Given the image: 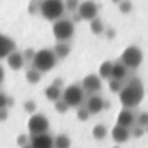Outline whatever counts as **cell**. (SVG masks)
<instances>
[{"instance_id": "obj_38", "label": "cell", "mask_w": 148, "mask_h": 148, "mask_svg": "<svg viewBox=\"0 0 148 148\" xmlns=\"http://www.w3.org/2000/svg\"><path fill=\"white\" fill-rule=\"evenodd\" d=\"M63 80H62L61 78H55L53 80V82H52V84L53 85H55V86H57V87H60L61 88L62 86H63Z\"/></svg>"}, {"instance_id": "obj_6", "label": "cell", "mask_w": 148, "mask_h": 148, "mask_svg": "<svg viewBox=\"0 0 148 148\" xmlns=\"http://www.w3.org/2000/svg\"><path fill=\"white\" fill-rule=\"evenodd\" d=\"M84 97L83 88L77 84L69 85L64 89L62 93V99L68 105L69 108H77L81 105Z\"/></svg>"}, {"instance_id": "obj_37", "label": "cell", "mask_w": 148, "mask_h": 148, "mask_svg": "<svg viewBox=\"0 0 148 148\" xmlns=\"http://www.w3.org/2000/svg\"><path fill=\"white\" fill-rule=\"evenodd\" d=\"M132 134H133V135L135 136V137H137V138L141 137V136L144 134V129H143V128H141V127H137L135 130H134V132Z\"/></svg>"}, {"instance_id": "obj_29", "label": "cell", "mask_w": 148, "mask_h": 148, "mask_svg": "<svg viewBox=\"0 0 148 148\" xmlns=\"http://www.w3.org/2000/svg\"><path fill=\"white\" fill-rule=\"evenodd\" d=\"M137 123L139 125V127L144 128L148 126V113L147 112H143L138 116Z\"/></svg>"}, {"instance_id": "obj_1", "label": "cell", "mask_w": 148, "mask_h": 148, "mask_svg": "<svg viewBox=\"0 0 148 148\" xmlns=\"http://www.w3.org/2000/svg\"><path fill=\"white\" fill-rule=\"evenodd\" d=\"M120 101L125 109H133L141 103L144 97V87L141 80L133 78L120 91Z\"/></svg>"}, {"instance_id": "obj_28", "label": "cell", "mask_w": 148, "mask_h": 148, "mask_svg": "<svg viewBox=\"0 0 148 148\" xmlns=\"http://www.w3.org/2000/svg\"><path fill=\"white\" fill-rule=\"evenodd\" d=\"M89 116H90V113L87 110V108H80L77 111V118H78L79 121H82V122L87 121Z\"/></svg>"}, {"instance_id": "obj_41", "label": "cell", "mask_w": 148, "mask_h": 148, "mask_svg": "<svg viewBox=\"0 0 148 148\" xmlns=\"http://www.w3.org/2000/svg\"><path fill=\"white\" fill-rule=\"evenodd\" d=\"M121 1H122V0H112V2L115 3V4H119Z\"/></svg>"}, {"instance_id": "obj_18", "label": "cell", "mask_w": 148, "mask_h": 148, "mask_svg": "<svg viewBox=\"0 0 148 148\" xmlns=\"http://www.w3.org/2000/svg\"><path fill=\"white\" fill-rule=\"evenodd\" d=\"M45 95L50 101H59L62 97V91L60 87H57L55 85L51 84L45 89Z\"/></svg>"}, {"instance_id": "obj_26", "label": "cell", "mask_w": 148, "mask_h": 148, "mask_svg": "<svg viewBox=\"0 0 148 148\" xmlns=\"http://www.w3.org/2000/svg\"><path fill=\"white\" fill-rule=\"evenodd\" d=\"M68 109H69L68 105L62 99H60L59 101H55V110L59 114H65L66 112L68 111Z\"/></svg>"}, {"instance_id": "obj_24", "label": "cell", "mask_w": 148, "mask_h": 148, "mask_svg": "<svg viewBox=\"0 0 148 148\" xmlns=\"http://www.w3.org/2000/svg\"><path fill=\"white\" fill-rule=\"evenodd\" d=\"M133 8V4L130 0H122L121 2L119 3V10L123 14H127L130 13Z\"/></svg>"}, {"instance_id": "obj_17", "label": "cell", "mask_w": 148, "mask_h": 148, "mask_svg": "<svg viewBox=\"0 0 148 148\" xmlns=\"http://www.w3.org/2000/svg\"><path fill=\"white\" fill-rule=\"evenodd\" d=\"M127 75V67L123 63H114L113 70H112V79L121 81Z\"/></svg>"}, {"instance_id": "obj_23", "label": "cell", "mask_w": 148, "mask_h": 148, "mask_svg": "<svg viewBox=\"0 0 148 148\" xmlns=\"http://www.w3.org/2000/svg\"><path fill=\"white\" fill-rule=\"evenodd\" d=\"M90 31L92 34L99 36L103 33L105 31V25L99 17H95L92 21H90Z\"/></svg>"}, {"instance_id": "obj_20", "label": "cell", "mask_w": 148, "mask_h": 148, "mask_svg": "<svg viewBox=\"0 0 148 148\" xmlns=\"http://www.w3.org/2000/svg\"><path fill=\"white\" fill-rule=\"evenodd\" d=\"M91 133H92V136L95 140L101 141V140H103L107 137L108 129L103 124H97V125H95V127H93Z\"/></svg>"}, {"instance_id": "obj_33", "label": "cell", "mask_w": 148, "mask_h": 148, "mask_svg": "<svg viewBox=\"0 0 148 148\" xmlns=\"http://www.w3.org/2000/svg\"><path fill=\"white\" fill-rule=\"evenodd\" d=\"M16 143L18 146H21V147H23V146H27V136L25 135V134H21V135H19L18 137H17L16 139Z\"/></svg>"}, {"instance_id": "obj_15", "label": "cell", "mask_w": 148, "mask_h": 148, "mask_svg": "<svg viewBox=\"0 0 148 148\" xmlns=\"http://www.w3.org/2000/svg\"><path fill=\"white\" fill-rule=\"evenodd\" d=\"M134 123V115L129 109H123L118 115L117 124L123 127L129 128Z\"/></svg>"}, {"instance_id": "obj_3", "label": "cell", "mask_w": 148, "mask_h": 148, "mask_svg": "<svg viewBox=\"0 0 148 148\" xmlns=\"http://www.w3.org/2000/svg\"><path fill=\"white\" fill-rule=\"evenodd\" d=\"M58 58L56 57L53 50L42 49L36 52L35 58L33 59V68L40 72H48L52 70L57 64Z\"/></svg>"}, {"instance_id": "obj_40", "label": "cell", "mask_w": 148, "mask_h": 148, "mask_svg": "<svg viewBox=\"0 0 148 148\" xmlns=\"http://www.w3.org/2000/svg\"><path fill=\"white\" fill-rule=\"evenodd\" d=\"M4 69L2 68V66L0 65V83L2 82L3 79H4Z\"/></svg>"}, {"instance_id": "obj_35", "label": "cell", "mask_w": 148, "mask_h": 148, "mask_svg": "<svg viewBox=\"0 0 148 148\" xmlns=\"http://www.w3.org/2000/svg\"><path fill=\"white\" fill-rule=\"evenodd\" d=\"M106 36H107L108 39H114L116 37V31L114 29H112V27H110V29H108L106 31Z\"/></svg>"}, {"instance_id": "obj_27", "label": "cell", "mask_w": 148, "mask_h": 148, "mask_svg": "<svg viewBox=\"0 0 148 148\" xmlns=\"http://www.w3.org/2000/svg\"><path fill=\"white\" fill-rule=\"evenodd\" d=\"M109 88L112 92H120L123 88L121 84V81L120 80H116V79H112L109 82Z\"/></svg>"}, {"instance_id": "obj_14", "label": "cell", "mask_w": 148, "mask_h": 148, "mask_svg": "<svg viewBox=\"0 0 148 148\" xmlns=\"http://www.w3.org/2000/svg\"><path fill=\"white\" fill-rule=\"evenodd\" d=\"M6 60H7L8 66L12 70H14V71L21 70V68L23 67V65H25V58H23V55L17 51L12 52L10 55L7 56Z\"/></svg>"}, {"instance_id": "obj_22", "label": "cell", "mask_w": 148, "mask_h": 148, "mask_svg": "<svg viewBox=\"0 0 148 148\" xmlns=\"http://www.w3.org/2000/svg\"><path fill=\"white\" fill-rule=\"evenodd\" d=\"M41 73L42 72H40L39 70L35 69V68H31L25 73V79L31 84H37L38 82H40L42 78Z\"/></svg>"}, {"instance_id": "obj_19", "label": "cell", "mask_w": 148, "mask_h": 148, "mask_svg": "<svg viewBox=\"0 0 148 148\" xmlns=\"http://www.w3.org/2000/svg\"><path fill=\"white\" fill-rule=\"evenodd\" d=\"M114 63L111 61H105L99 65V76L101 79H109L112 77V70H113Z\"/></svg>"}, {"instance_id": "obj_30", "label": "cell", "mask_w": 148, "mask_h": 148, "mask_svg": "<svg viewBox=\"0 0 148 148\" xmlns=\"http://www.w3.org/2000/svg\"><path fill=\"white\" fill-rule=\"evenodd\" d=\"M23 109H25V111L27 112V113L33 114V113H35L36 109H37V103L34 101L29 99V101H27L23 103Z\"/></svg>"}, {"instance_id": "obj_9", "label": "cell", "mask_w": 148, "mask_h": 148, "mask_svg": "<svg viewBox=\"0 0 148 148\" xmlns=\"http://www.w3.org/2000/svg\"><path fill=\"white\" fill-rule=\"evenodd\" d=\"M31 146L33 148H54V139L48 133L32 135Z\"/></svg>"}, {"instance_id": "obj_10", "label": "cell", "mask_w": 148, "mask_h": 148, "mask_svg": "<svg viewBox=\"0 0 148 148\" xmlns=\"http://www.w3.org/2000/svg\"><path fill=\"white\" fill-rule=\"evenodd\" d=\"M82 88L88 92H97L101 88V78L97 74H88L82 80Z\"/></svg>"}, {"instance_id": "obj_7", "label": "cell", "mask_w": 148, "mask_h": 148, "mask_svg": "<svg viewBox=\"0 0 148 148\" xmlns=\"http://www.w3.org/2000/svg\"><path fill=\"white\" fill-rule=\"evenodd\" d=\"M50 128V122L43 114H34L27 121V129L31 135L47 133Z\"/></svg>"}, {"instance_id": "obj_8", "label": "cell", "mask_w": 148, "mask_h": 148, "mask_svg": "<svg viewBox=\"0 0 148 148\" xmlns=\"http://www.w3.org/2000/svg\"><path fill=\"white\" fill-rule=\"evenodd\" d=\"M77 12L79 13V15H80L83 21H90L93 18L97 17L99 6L92 0H86V1H84V2H82L79 5Z\"/></svg>"}, {"instance_id": "obj_31", "label": "cell", "mask_w": 148, "mask_h": 148, "mask_svg": "<svg viewBox=\"0 0 148 148\" xmlns=\"http://www.w3.org/2000/svg\"><path fill=\"white\" fill-rule=\"evenodd\" d=\"M23 58L25 60L27 61H33V59L35 58V55H36V52L33 48H29V49H25V52H23Z\"/></svg>"}, {"instance_id": "obj_5", "label": "cell", "mask_w": 148, "mask_h": 148, "mask_svg": "<svg viewBox=\"0 0 148 148\" xmlns=\"http://www.w3.org/2000/svg\"><path fill=\"white\" fill-rule=\"evenodd\" d=\"M143 61V53L137 46H129L121 55V62L129 69H137Z\"/></svg>"}, {"instance_id": "obj_25", "label": "cell", "mask_w": 148, "mask_h": 148, "mask_svg": "<svg viewBox=\"0 0 148 148\" xmlns=\"http://www.w3.org/2000/svg\"><path fill=\"white\" fill-rule=\"evenodd\" d=\"M65 9L70 12H74L75 10H78V7L80 5L79 0H65L64 1Z\"/></svg>"}, {"instance_id": "obj_4", "label": "cell", "mask_w": 148, "mask_h": 148, "mask_svg": "<svg viewBox=\"0 0 148 148\" xmlns=\"http://www.w3.org/2000/svg\"><path fill=\"white\" fill-rule=\"evenodd\" d=\"M52 31L54 37L58 42H66L73 37L75 27L72 21L63 18L58 19L54 23Z\"/></svg>"}, {"instance_id": "obj_11", "label": "cell", "mask_w": 148, "mask_h": 148, "mask_svg": "<svg viewBox=\"0 0 148 148\" xmlns=\"http://www.w3.org/2000/svg\"><path fill=\"white\" fill-rule=\"evenodd\" d=\"M15 48L16 45L12 39L0 34V59L7 58V56L15 51Z\"/></svg>"}, {"instance_id": "obj_12", "label": "cell", "mask_w": 148, "mask_h": 148, "mask_svg": "<svg viewBox=\"0 0 148 148\" xmlns=\"http://www.w3.org/2000/svg\"><path fill=\"white\" fill-rule=\"evenodd\" d=\"M86 108L90 115H97V114L101 113L103 109H106V101H103V97H99V95H93V97H89V99L87 101Z\"/></svg>"}, {"instance_id": "obj_16", "label": "cell", "mask_w": 148, "mask_h": 148, "mask_svg": "<svg viewBox=\"0 0 148 148\" xmlns=\"http://www.w3.org/2000/svg\"><path fill=\"white\" fill-rule=\"evenodd\" d=\"M54 53L58 59H64L70 54V46L65 42H58L54 47Z\"/></svg>"}, {"instance_id": "obj_39", "label": "cell", "mask_w": 148, "mask_h": 148, "mask_svg": "<svg viewBox=\"0 0 148 148\" xmlns=\"http://www.w3.org/2000/svg\"><path fill=\"white\" fill-rule=\"evenodd\" d=\"M82 21V18H81V16L79 15V13L77 12V13H73V15H72V21L73 23H79V21Z\"/></svg>"}, {"instance_id": "obj_36", "label": "cell", "mask_w": 148, "mask_h": 148, "mask_svg": "<svg viewBox=\"0 0 148 148\" xmlns=\"http://www.w3.org/2000/svg\"><path fill=\"white\" fill-rule=\"evenodd\" d=\"M8 117V112H7L6 109H2L0 110V122H3L7 119Z\"/></svg>"}, {"instance_id": "obj_32", "label": "cell", "mask_w": 148, "mask_h": 148, "mask_svg": "<svg viewBox=\"0 0 148 148\" xmlns=\"http://www.w3.org/2000/svg\"><path fill=\"white\" fill-rule=\"evenodd\" d=\"M8 103H9V97H6L4 93L0 92V110L6 109L7 107H9Z\"/></svg>"}, {"instance_id": "obj_2", "label": "cell", "mask_w": 148, "mask_h": 148, "mask_svg": "<svg viewBox=\"0 0 148 148\" xmlns=\"http://www.w3.org/2000/svg\"><path fill=\"white\" fill-rule=\"evenodd\" d=\"M65 11L63 0H44L40 4V13L49 21H56L61 18Z\"/></svg>"}, {"instance_id": "obj_21", "label": "cell", "mask_w": 148, "mask_h": 148, "mask_svg": "<svg viewBox=\"0 0 148 148\" xmlns=\"http://www.w3.org/2000/svg\"><path fill=\"white\" fill-rule=\"evenodd\" d=\"M71 140L65 134H60L54 139V147L55 148H70Z\"/></svg>"}, {"instance_id": "obj_13", "label": "cell", "mask_w": 148, "mask_h": 148, "mask_svg": "<svg viewBox=\"0 0 148 148\" xmlns=\"http://www.w3.org/2000/svg\"><path fill=\"white\" fill-rule=\"evenodd\" d=\"M130 136H131V133H130L129 129L118 125V124L112 130V138L114 139V141L119 144L127 142L130 139Z\"/></svg>"}, {"instance_id": "obj_34", "label": "cell", "mask_w": 148, "mask_h": 148, "mask_svg": "<svg viewBox=\"0 0 148 148\" xmlns=\"http://www.w3.org/2000/svg\"><path fill=\"white\" fill-rule=\"evenodd\" d=\"M27 10H29V13H31V14H36L38 10L40 11V6L38 7V5L36 4V3L34 2V1H32V2L29 4Z\"/></svg>"}, {"instance_id": "obj_42", "label": "cell", "mask_w": 148, "mask_h": 148, "mask_svg": "<svg viewBox=\"0 0 148 148\" xmlns=\"http://www.w3.org/2000/svg\"><path fill=\"white\" fill-rule=\"evenodd\" d=\"M21 148H33L31 145H27V146H23V147H21Z\"/></svg>"}]
</instances>
